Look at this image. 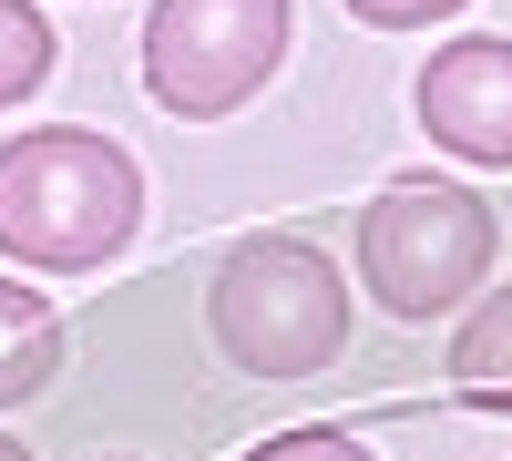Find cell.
<instances>
[{"mask_svg":"<svg viewBox=\"0 0 512 461\" xmlns=\"http://www.w3.org/2000/svg\"><path fill=\"white\" fill-rule=\"evenodd\" d=\"M144 226V175L113 134L31 123L0 144V257L21 267H103Z\"/></svg>","mask_w":512,"mask_h":461,"instance_id":"1","label":"cell"},{"mask_svg":"<svg viewBox=\"0 0 512 461\" xmlns=\"http://www.w3.org/2000/svg\"><path fill=\"white\" fill-rule=\"evenodd\" d=\"M205 318H216V349L236 369H256V380H308V369H328L338 339H349V277H338L308 236H246V246H226Z\"/></svg>","mask_w":512,"mask_h":461,"instance_id":"2","label":"cell"},{"mask_svg":"<svg viewBox=\"0 0 512 461\" xmlns=\"http://www.w3.org/2000/svg\"><path fill=\"white\" fill-rule=\"evenodd\" d=\"M492 267V205L472 185H441V175H410L390 195H369L359 216V277L390 318H441L482 287Z\"/></svg>","mask_w":512,"mask_h":461,"instance_id":"3","label":"cell"},{"mask_svg":"<svg viewBox=\"0 0 512 461\" xmlns=\"http://www.w3.org/2000/svg\"><path fill=\"white\" fill-rule=\"evenodd\" d=\"M287 0H154L144 11V93L185 123L236 113L287 62Z\"/></svg>","mask_w":512,"mask_h":461,"instance_id":"4","label":"cell"},{"mask_svg":"<svg viewBox=\"0 0 512 461\" xmlns=\"http://www.w3.org/2000/svg\"><path fill=\"white\" fill-rule=\"evenodd\" d=\"M410 113L420 134L461 164H512V41L472 31V41H441L410 82Z\"/></svg>","mask_w":512,"mask_h":461,"instance_id":"5","label":"cell"},{"mask_svg":"<svg viewBox=\"0 0 512 461\" xmlns=\"http://www.w3.org/2000/svg\"><path fill=\"white\" fill-rule=\"evenodd\" d=\"M52 369H62V318L41 308L21 277H0V410L31 400Z\"/></svg>","mask_w":512,"mask_h":461,"instance_id":"6","label":"cell"},{"mask_svg":"<svg viewBox=\"0 0 512 461\" xmlns=\"http://www.w3.org/2000/svg\"><path fill=\"white\" fill-rule=\"evenodd\" d=\"M451 390L482 400V410H512V287L472 308V328L451 339Z\"/></svg>","mask_w":512,"mask_h":461,"instance_id":"7","label":"cell"},{"mask_svg":"<svg viewBox=\"0 0 512 461\" xmlns=\"http://www.w3.org/2000/svg\"><path fill=\"white\" fill-rule=\"evenodd\" d=\"M41 72H52V21L31 0H0V103H31Z\"/></svg>","mask_w":512,"mask_h":461,"instance_id":"8","label":"cell"},{"mask_svg":"<svg viewBox=\"0 0 512 461\" xmlns=\"http://www.w3.org/2000/svg\"><path fill=\"white\" fill-rule=\"evenodd\" d=\"M256 461H369V451H359L349 431H277Z\"/></svg>","mask_w":512,"mask_h":461,"instance_id":"9","label":"cell"},{"mask_svg":"<svg viewBox=\"0 0 512 461\" xmlns=\"http://www.w3.org/2000/svg\"><path fill=\"white\" fill-rule=\"evenodd\" d=\"M461 0H349V21H369V31H410V21H451Z\"/></svg>","mask_w":512,"mask_h":461,"instance_id":"10","label":"cell"},{"mask_svg":"<svg viewBox=\"0 0 512 461\" xmlns=\"http://www.w3.org/2000/svg\"><path fill=\"white\" fill-rule=\"evenodd\" d=\"M0 461H31V451H21V441H11V431H0Z\"/></svg>","mask_w":512,"mask_h":461,"instance_id":"11","label":"cell"}]
</instances>
